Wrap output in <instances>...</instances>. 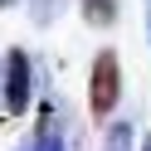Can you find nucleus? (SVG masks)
<instances>
[{"label":"nucleus","mask_w":151,"mask_h":151,"mask_svg":"<svg viewBox=\"0 0 151 151\" xmlns=\"http://www.w3.org/2000/svg\"><path fill=\"white\" fill-rule=\"evenodd\" d=\"M78 5H83V20H88L93 29L117 24V0H78Z\"/></svg>","instance_id":"20e7f679"},{"label":"nucleus","mask_w":151,"mask_h":151,"mask_svg":"<svg viewBox=\"0 0 151 151\" xmlns=\"http://www.w3.org/2000/svg\"><path fill=\"white\" fill-rule=\"evenodd\" d=\"M117 98H122V63H117V49H98L88 68V112L93 122L112 117L117 112Z\"/></svg>","instance_id":"f257e3e1"},{"label":"nucleus","mask_w":151,"mask_h":151,"mask_svg":"<svg viewBox=\"0 0 151 151\" xmlns=\"http://www.w3.org/2000/svg\"><path fill=\"white\" fill-rule=\"evenodd\" d=\"M102 151H137V127L132 122H112L107 137H102Z\"/></svg>","instance_id":"39448f33"},{"label":"nucleus","mask_w":151,"mask_h":151,"mask_svg":"<svg viewBox=\"0 0 151 151\" xmlns=\"http://www.w3.org/2000/svg\"><path fill=\"white\" fill-rule=\"evenodd\" d=\"M141 151H151V137H146V141H141Z\"/></svg>","instance_id":"1a4fd4ad"},{"label":"nucleus","mask_w":151,"mask_h":151,"mask_svg":"<svg viewBox=\"0 0 151 151\" xmlns=\"http://www.w3.org/2000/svg\"><path fill=\"white\" fill-rule=\"evenodd\" d=\"M10 5H20V0H0V10H10Z\"/></svg>","instance_id":"6e6552de"},{"label":"nucleus","mask_w":151,"mask_h":151,"mask_svg":"<svg viewBox=\"0 0 151 151\" xmlns=\"http://www.w3.org/2000/svg\"><path fill=\"white\" fill-rule=\"evenodd\" d=\"M15 151H68V137H63V117H59V107H44V112H39V127H34Z\"/></svg>","instance_id":"7ed1b4c3"},{"label":"nucleus","mask_w":151,"mask_h":151,"mask_svg":"<svg viewBox=\"0 0 151 151\" xmlns=\"http://www.w3.org/2000/svg\"><path fill=\"white\" fill-rule=\"evenodd\" d=\"M29 98H34V63H29L24 49H10L0 59V112L24 117L29 112Z\"/></svg>","instance_id":"f03ea898"},{"label":"nucleus","mask_w":151,"mask_h":151,"mask_svg":"<svg viewBox=\"0 0 151 151\" xmlns=\"http://www.w3.org/2000/svg\"><path fill=\"white\" fill-rule=\"evenodd\" d=\"M146 39H151V0H146Z\"/></svg>","instance_id":"0eeeda50"},{"label":"nucleus","mask_w":151,"mask_h":151,"mask_svg":"<svg viewBox=\"0 0 151 151\" xmlns=\"http://www.w3.org/2000/svg\"><path fill=\"white\" fill-rule=\"evenodd\" d=\"M63 5H68V0H29V20L34 24H54Z\"/></svg>","instance_id":"423d86ee"}]
</instances>
